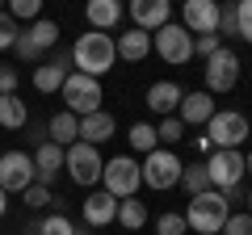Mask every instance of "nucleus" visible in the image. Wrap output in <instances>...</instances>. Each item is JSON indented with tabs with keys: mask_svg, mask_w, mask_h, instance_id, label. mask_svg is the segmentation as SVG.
I'll return each mask as SVG.
<instances>
[{
	"mask_svg": "<svg viewBox=\"0 0 252 235\" xmlns=\"http://www.w3.org/2000/svg\"><path fill=\"white\" fill-rule=\"evenodd\" d=\"M72 63L80 76H93V80H101V76L109 72V67L118 63V51H114V38L101 34V29H89V34L76 38L72 46Z\"/></svg>",
	"mask_w": 252,
	"mask_h": 235,
	"instance_id": "f257e3e1",
	"label": "nucleus"
},
{
	"mask_svg": "<svg viewBox=\"0 0 252 235\" xmlns=\"http://www.w3.org/2000/svg\"><path fill=\"white\" fill-rule=\"evenodd\" d=\"M231 218V206L219 189H206V193H193L185 206V227L198 235H223V223Z\"/></svg>",
	"mask_w": 252,
	"mask_h": 235,
	"instance_id": "f03ea898",
	"label": "nucleus"
},
{
	"mask_svg": "<svg viewBox=\"0 0 252 235\" xmlns=\"http://www.w3.org/2000/svg\"><path fill=\"white\" fill-rule=\"evenodd\" d=\"M206 135L215 143V151H240L244 139L252 135V122L240 109H215V118L206 122Z\"/></svg>",
	"mask_w": 252,
	"mask_h": 235,
	"instance_id": "7ed1b4c3",
	"label": "nucleus"
},
{
	"mask_svg": "<svg viewBox=\"0 0 252 235\" xmlns=\"http://www.w3.org/2000/svg\"><path fill=\"white\" fill-rule=\"evenodd\" d=\"M101 185H105L109 198H139V185H143V168H139L135 155H114V160L101 168Z\"/></svg>",
	"mask_w": 252,
	"mask_h": 235,
	"instance_id": "20e7f679",
	"label": "nucleus"
},
{
	"mask_svg": "<svg viewBox=\"0 0 252 235\" xmlns=\"http://www.w3.org/2000/svg\"><path fill=\"white\" fill-rule=\"evenodd\" d=\"M101 168H105L101 151H97V147H89V143H80V139L63 151V172H67V176H72V185H80V189L101 185Z\"/></svg>",
	"mask_w": 252,
	"mask_h": 235,
	"instance_id": "39448f33",
	"label": "nucleus"
},
{
	"mask_svg": "<svg viewBox=\"0 0 252 235\" xmlns=\"http://www.w3.org/2000/svg\"><path fill=\"white\" fill-rule=\"evenodd\" d=\"M143 185L147 189H156V193H164V189H172V185H181V155L177 151H168V147H156L152 155H143Z\"/></svg>",
	"mask_w": 252,
	"mask_h": 235,
	"instance_id": "423d86ee",
	"label": "nucleus"
},
{
	"mask_svg": "<svg viewBox=\"0 0 252 235\" xmlns=\"http://www.w3.org/2000/svg\"><path fill=\"white\" fill-rule=\"evenodd\" d=\"M152 51L160 55L164 63L181 67V63H189V59H193V34H189L181 21H168V26H160V29L152 34Z\"/></svg>",
	"mask_w": 252,
	"mask_h": 235,
	"instance_id": "0eeeda50",
	"label": "nucleus"
},
{
	"mask_svg": "<svg viewBox=\"0 0 252 235\" xmlns=\"http://www.w3.org/2000/svg\"><path fill=\"white\" fill-rule=\"evenodd\" d=\"M59 97H63V105H67V114H76V118H89V114H97V109H101V80L72 72L67 80H63Z\"/></svg>",
	"mask_w": 252,
	"mask_h": 235,
	"instance_id": "6e6552de",
	"label": "nucleus"
},
{
	"mask_svg": "<svg viewBox=\"0 0 252 235\" xmlns=\"http://www.w3.org/2000/svg\"><path fill=\"white\" fill-rule=\"evenodd\" d=\"M55 46H59V21L38 17L30 29H21V38L13 42V55L26 59V63H34V59H42V51H55Z\"/></svg>",
	"mask_w": 252,
	"mask_h": 235,
	"instance_id": "1a4fd4ad",
	"label": "nucleus"
},
{
	"mask_svg": "<svg viewBox=\"0 0 252 235\" xmlns=\"http://www.w3.org/2000/svg\"><path fill=\"white\" fill-rule=\"evenodd\" d=\"M240 55L235 51H219V55H210L206 59V67H202V76H206V92H231L235 84H240Z\"/></svg>",
	"mask_w": 252,
	"mask_h": 235,
	"instance_id": "9d476101",
	"label": "nucleus"
},
{
	"mask_svg": "<svg viewBox=\"0 0 252 235\" xmlns=\"http://www.w3.org/2000/svg\"><path fill=\"white\" fill-rule=\"evenodd\" d=\"M206 172H210V189H219V193L240 189L244 185V151H210Z\"/></svg>",
	"mask_w": 252,
	"mask_h": 235,
	"instance_id": "9b49d317",
	"label": "nucleus"
},
{
	"mask_svg": "<svg viewBox=\"0 0 252 235\" xmlns=\"http://www.w3.org/2000/svg\"><path fill=\"white\" fill-rule=\"evenodd\" d=\"M34 185V160L26 151H4L0 155V189L4 193H26Z\"/></svg>",
	"mask_w": 252,
	"mask_h": 235,
	"instance_id": "f8f14e48",
	"label": "nucleus"
},
{
	"mask_svg": "<svg viewBox=\"0 0 252 235\" xmlns=\"http://www.w3.org/2000/svg\"><path fill=\"white\" fill-rule=\"evenodd\" d=\"M181 26L193 38L219 34V4L215 0H185V4H181Z\"/></svg>",
	"mask_w": 252,
	"mask_h": 235,
	"instance_id": "ddd939ff",
	"label": "nucleus"
},
{
	"mask_svg": "<svg viewBox=\"0 0 252 235\" xmlns=\"http://www.w3.org/2000/svg\"><path fill=\"white\" fill-rule=\"evenodd\" d=\"M63 151H67V147L51 143V139H42V143H38V151L30 155V160H34V181H38V185H46V189H51V185L59 181V172H63Z\"/></svg>",
	"mask_w": 252,
	"mask_h": 235,
	"instance_id": "4468645a",
	"label": "nucleus"
},
{
	"mask_svg": "<svg viewBox=\"0 0 252 235\" xmlns=\"http://www.w3.org/2000/svg\"><path fill=\"white\" fill-rule=\"evenodd\" d=\"M126 13H130L135 29H143V34H156L160 26L172 21V4H168V0H135Z\"/></svg>",
	"mask_w": 252,
	"mask_h": 235,
	"instance_id": "2eb2a0df",
	"label": "nucleus"
},
{
	"mask_svg": "<svg viewBox=\"0 0 252 235\" xmlns=\"http://www.w3.org/2000/svg\"><path fill=\"white\" fill-rule=\"evenodd\" d=\"M67 76H72V51H55L51 63L34 67V88L42 92V97H46V92H59Z\"/></svg>",
	"mask_w": 252,
	"mask_h": 235,
	"instance_id": "dca6fc26",
	"label": "nucleus"
},
{
	"mask_svg": "<svg viewBox=\"0 0 252 235\" xmlns=\"http://www.w3.org/2000/svg\"><path fill=\"white\" fill-rule=\"evenodd\" d=\"M147 109L152 114H160V118H172L181 109V101H185V88H181L177 80H156L152 88H147Z\"/></svg>",
	"mask_w": 252,
	"mask_h": 235,
	"instance_id": "f3484780",
	"label": "nucleus"
},
{
	"mask_svg": "<svg viewBox=\"0 0 252 235\" xmlns=\"http://www.w3.org/2000/svg\"><path fill=\"white\" fill-rule=\"evenodd\" d=\"M80 214H84V227H109L118 218V198H109L105 189H97V193L84 198Z\"/></svg>",
	"mask_w": 252,
	"mask_h": 235,
	"instance_id": "a211bd4d",
	"label": "nucleus"
},
{
	"mask_svg": "<svg viewBox=\"0 0 252 235\" xmlns=\"http://www.w3.org/2000/svg\"><path fill=\"white\" fill-rule=\"evenodd\" d=\"M177 118H181V126H206L210 118H215V101H210V92L206 88H202V92H185Z\"/></svg>",
	"mask_w": 252,
	"mask_h": 235,
	"instance_id": "6ab92c4d",
	"label": "nucleus"
},
{
	"mask_svg": "<svg viewBox=\"0 0 252 235\" xmlns=\"http://www.w3.org/2000/svg\"><path fill=\"white\" fill-rule=\"evenodd\" d=\"M114 135H118V122H114V114H105V109H97V114L80 118V143L101 147V143H109Z\"/></svg>",
	"mask_w": 252,
	"mask_h": 235,
	"instance_id": "aec40b11",
	"label": "nucleus"
},
{
	"mask_svg": "<svg viewBox=\"0 0 252 235\" xmlns=\"http://www.w3.org/2000/svg\"><path fill=\"white\" fill-rule=\"evenodd\" d=\"M114 51H118V59H126V63H143L147 55H152V34H143V29H126V34L114 38Z\"/></svg>",
	"mask_w": 252,
	"mask_h": 235,
	"instance_id": "412c9836",
	"label": "nucleus"
},
{
	"mask_svg": "<svg viewBox=\"0 0 252 235\" xmlns=\"http://www.w3.org/2000/svg\"><path fill=\"white\" fill-rule=\"evenodd\" d=\"M122 4L118 0H89V9H84V17H89V26L93 29H101V34H109V29L122 21Z\"/></svg>",
	"mask_w": 252,
	"mask_h": 235,
	"instance_id": "4be33fe9",
	"label": "nucleus"
},
{
	"mask_svg": "<svg viewBox=\"0 0 252 235\" xmlns=\"http://www.w3.org/2000/svg\"><path fill=\"white\" fill-rule=\"evenodd\" d=\"M46 139H51V143H59V147H72L76 139H80V118L67 114V109H59V114L46 122Z\"/></svg>",
	"mask_w": 252,
	"mask_h": 235,
	"instance_id": "5701e85b",
	"label": "nucleus"
},
{
	"mask_svg": "<svg viewBox=\"0 0 252 235\" xmlns=\"http://www.w3.org/2000/svg\"><path fill=\"white\" fill-rule=\"evenodd\" d=\"M30 122V109H26V101L13 92V97H0V126L4 130H21Z\"/></svg>",
	"mask_w": 252,
	"mask_h": 235,
	"instance_id": "b1692460",
	"label": "nucleus"
},
{
	"mask_svg": "<svg viewBox=\"0 0 252 235\" xmlns=\"http://www.w3.org/2000/svg\"><path fill=\"white\" fill-rule=\"evenodd\" d=\"M118 227H126V231H139V227L147 223V202H139V198H122L118 202V218H114Z\"/></svg>",
	"mask_w": 252,
	"mask_h": 235,
	"instance_id": "393cba45",
	"label": "nucleus"
},
{
	"mask_svg": "<svg viewBox=\"0 0 252 235\" xmlns=\"http://www.w3.org/2000/svg\"><path fill=\"white\" fill-rule=\"evenodd\" d=\"M126 143L135 147V151H143V155H152L156 147H160V139H156V126H147V122H135V126L126 130Z\"/></svg>",
	"mask_w": 252,
	"mask_h": 235,
	"instance_id": "a878e982",
	"label": "nucleus"
},
{
	"mask_svg": "<svg viewBox=\"0 0 252 235\" xmlns=\"http://www.w3.org/2000/svg\"><path fill=\"white\" fill-rule=\"evenodd\" d=\"M181 189L193 198V193H206L210 189V172L206 164H189V168H181Z\"/></svg>",
	"mask_w": 252,
	"mask_h": 235,
	"instance_id": "bb28decb",
	"label": "nucleus"
},
{
	"mask_svg": "<svg viewBox=\"0 0 252 235\" xmlns=\"http://www.w3.org/2000/svg\"><path fill=\"white\" fill-rule=\"evenodd\" d=\"M181 135H185V126H181V118H177V114L164 118L160 126H156V139H160V147H168V151L181 143Z\"/></svg>",
	"mask_w": 252,
	"mask_h": 235,
	"instance_id": "cd10ccee",
	"label": "nucleus"
},
{
	"mask_svg": "<svg viewBox=\"0 0 252 235\" xmlns=\"http://www.w3.org/2000/svg\"><path fill=\"white\" fill-rule=\"evenodd\" d=\"M9 17L17 21H30V26H34L38 17H42V4H38V0H9Z\"/></svg>",
	"mask_w": 252,
	"mask_h": 235,
	"instance_id": "c85d7f7f",
	"label": "nucleus"
},
{
	"mask_svg": "<svg viewBox=\"0 0 252 235\" xmlns=\"http://www.w3.org/2000/svg\"><path fill=\"white\" fill-rule=\"evenodd\" d=\"M72 231H76V223L67 214H46L38 223V235H72Z\"/></svg>",
	"mask_w": 252,
	"mask_h": 235,
	"instance_id": "c756f323",
	"label": "nucleus"
},
{
	"mask_svg": "<svg viewBox=\"0 0 252 235\" xmlns=\"http://www.w3.org/2000/svg\"><path fill=\"white\" fill-rule=\"evenodd\" d=\"M235 38L252 42V0H240L235 4Z\"/></svg>",
	"mask_w": 252,
	"mask_h": 235,
	"instance_id": "7c9ffc66",
	"label": "nucleus"
},
{
	"mask_svg": "<svg viewBox=\"0 0 252 235\" xmlns=\"http://www.w3.org/2000/svg\"><path fill=\"white\" fill-rule=\"evenodd\" d=\"M185 214H177V210H168V214L156 218V235H185Z\"/></svg>",
	"mask_w": 252,
	"mask_h": 235,
	"instance_id": "2f4dec72",
	"label": "nucleus"
},
{
	"mask_svg": "<svg viewBox=\"0 0 252 235\" xmlns=\"http://www.w3.org/2000/svg\"><path fill=\"white\" fill-rule=\"evenodd\" d=\"M17 38H21V26L9 17V9H0V51H13Z\"/></svg>",
	"mask_w": 252,
	"mask_h": 235,
	"instance_id": "473e14b6",
	"label": "nucleus"
},
{
	"mask_svg": "<svg viewBox=\"0 0 252 235\" xmlns=\"http://www.w3.org/2000/svg\"><path fill=\"white\" fill-rule=\"evenodd\" d=\"M21 198H26V206H30V210H42V206H55V193L46 189V185H38V181L30 185V189L21 193Z\"/></svg>",
	"mask_w": 252,
	"mask_h": 235,
	"instance_id": "72a5a7b5",
	"label": "nucleus"
},
{
	"mask_svg": "<svg viewBox=\"0 0 252 235\" xmlns=\"http://www.w3.org/2000/svg\"><path fill=\"white\" fill-rule=\"evenodd\" d=\"M223 235H252V214H248V210H244V214L231 210V218L223 223Z\"/></svg>",
	"mask_w": 252,
	"mask_h": 235,
	"instance_id": "f704fd0d",
	"label": "nucleus"
},
{
	"mask_svg": "<svg viewBox=\"0 0 252 235\" xmlns=\"http://www.w3.org/2000/svg\"><path fill=\"white\" fill-rule=\"evenodd\" d=\"M219 51H223V38H219V34L193 38V55H202V59H210V55H219Z\"/></svg>",
	"mask_w": 252,
	"mask_h": 235,
	"instance_id": "c9c22d12",
	"label": "nucleus"
},
{
	"mask_svg": "<svg viewBox=\"0 0 252 235\" xmlns=\"http://www.w3.org/2000/svg\"><path fill=\"white\" fill-rule=\"evenodd\" d=\"M223 34L235 38V4H219V38Z\"/></svg>",
	"mask_w": 252,
	"mask_h": 235,
	"instance_id": "e433bc0d",
	"label": "nucleus"
},
{
	"mask_svg": "<svg viewBox=\"0 0 252 235\" xmlns=\"http://www.w3.org/2000/svg\"><path fill=\"white\" fill-rule=\"evenodd\" d=\"M17 84H21V76L13 72V67H0V97H13Z\"/></svg>",
	"mask_w": 252,
	"mask_h": 235,
	"instance_id": "4c0bfd02",
	"label": "nucleus"
},
{
	"mask_svg": "<svg viewBox=\"0 0 252 235\" xmlns=\"http://www.w3.org/2000/svg\"><path fill=\"white\" fill-rule=\"evenodd\" d=\"M4 214H9V193L0 189V218H4Z\"/></svg>",
	"mask_w": 252,
	"mask_h": 235,
	"instance_id": "58836bf2",
	"label": "nucleus"
},
{
	"mask_svg": "<svg viewBox=\"0 0 252 235\" xmlns=\"http://www.w3.org/2000/svg\"><path fill=\"white\" fill-rule=\"evenodd\" d=\"M244 172H252V151H248V155H244Z\"/></svg>",
	"mask_w": 252,
	"mask_h": 235,
	"instance_id": "ea45409f",
	"label": "nucleus"
},
{
	"mask_svg": "<svg viewBox=\"0 0 252 235\" xmlns=\"http://www.w3.org/2000/svg\"><path fill=\"white\" fill-rule=\"evenodd\" d=\"M72 235H89V227H76V231H72Z\"/></svg>",
	"mask_w": 252,
	"mask_h": 235,
	"instance_id": "a19ab883",
	"label": "nucleus"
},
{
	"mask_svg": "<svg viewBox=\"0 0 252 235\" xmlns=\"http://www.w3.org/2000/svg\"><path fill=\"white\" fill-rule=\"evenodd\" d=\"M248 214H252V189H248Z\"/></svg>",
	"mask_w": 252,
	"mask_h": 235,
	"instance_id": "79ce46f5",
	"label": "nucleus"
},
{
	"mask_svg": "<svg viewBox=\"0 0 252 235\" xmlns=\"http://www.w3.org/2000/svg\"><path fill=\"white\" fill-rule=\"evenodd\" d=\"M0 9H4V4H0Z\"/></svg>",
	"mask_w": 252,
	"mask_h": 235,
	"instance_id": "37998d69",
	"label": "nucleus"
}]
</instances>
